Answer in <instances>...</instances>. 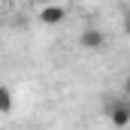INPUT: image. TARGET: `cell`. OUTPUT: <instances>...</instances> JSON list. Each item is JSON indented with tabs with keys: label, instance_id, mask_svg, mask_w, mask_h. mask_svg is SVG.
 <instances>
[{
	"label": "cell",
	"instance_id": "1",
	"mask_svg": "<svg viewBox=\"0 0 130 130\" xmlns=\"http://www.w3.org/2000/svg\"><path fill=\"white\" fill-rule=\"evenodd\" d=\"M103 112L109 115V121H112V127H115V130H124V127L130 124V100H124V97L109 100V103L103 106Z\"/></svg>",
	"mask_w": 130,
	"mask_h": 130
},
{
	"label": "cell",
	"instance_id": "2",
	"mask_svg": "<svg viewBox=\"0 0 130 130\" xmlns=\"http://www.w3.org/2000/svg\"><path fill=\"white\" fill-rule=\"evenodd\" d=\"M67 18V9L61 3H45L42 9H39V21L45 24V27H58V24H64Z\"/></svg>",
	"mask_w": 130,
	"mask_h": 130
},
{
	"label": "cell",
	"instance_id": "3",
	"mask_svg": "<svg viewBox=\"0 0 130 130\" xmlns=\"http://www.w3.org/2000/svg\"><path fill=\"white\" fill-rule=\"evenodd\" d=\"M79 45L88 48V52H97V48L106 45V33L100 30V27H85V30L79 33Z\"/></svg>",
	"mask_w": 130,
	"mask_h": 130
},
{
	"label": "cell",
	"instance_id": "4",
	"mask_svg": "<svg viewBox=\"0 0 130 130\" xmlns=\"http://www.w3.org/2000/svg\"><path fill=\"white\" fill-rule=\"evenodd\" d=\"M12 103H15V100H12V94H9V88L0 85V112H3V115L12 112Z\"/></svg>",
	"mask_w": 130,
	"mask_h": 130
}]
</instances>
